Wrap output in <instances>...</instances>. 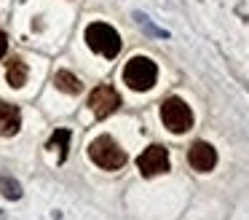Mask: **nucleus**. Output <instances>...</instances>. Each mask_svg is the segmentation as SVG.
Returning a JSON list of instances; mask_svg holds the SVG:
<instances>
[{"instance_id":"1","label":"nucleus","mask_w":249,"mask_h":220,"mask_svg":"<svg viewBox=\"0 0 249 220\" xmlns=\"http://www.w3.org/2000/svg\"><path fill=\"white\" fill-rule=\"evenodd\" d=\"M89 159L107 172H115V169H124L126 166L124 148L110 134H99L97 140H91V145H89Z\"/></svg>"},{"instance_id":"2","label":"nucleus","mask_w":249,"mask_h":220,"mask_svg":"<svg viewBox=\"0 0 249 220\" xmlns=\"http://www.w3.org/2000/svg\"><path fill=\"white\" fill-rule=\"evenodd\" d=\"M158 80V67L147 57H131L124 67V83L134 91H150Z\"/></svg>"},{"instance_id":"3","label":"nucleus","mask_w":249,"mask_h":220,"mask_svg":"<svg viewBox=\"0 0 249 220\" xmlns=\"http://www.w3.org/2000/svg\"><path fill=\"white\" fill-rule=\"evenodd\" d=\"M86 43L91 51L102 54L107 59L118 57V51H121V35L110 24H105V21H94V24L86 27Z\"/></svg>"},{"instance_id":"4","label":"nucleus","mask_w":249,"mask_h":220,"mask_svg":"<svg viewBox=\"0 0 249 220\" xmlns=\"http://www.w3.org/2000/svg\"><path fill=\"white\" fill-rule=\"evenodd\" d=\"M161 121L172 134H185L188 129H193V110L185 105V100L169 97L161 105Z\"/></svg>"},{"instance_id":"5","label":"nucleus","mask_w":249,"mask_h":220,"mask_svg":"<svg viewBox=\"0 0 249 220\" xmlns=\"http://www.w3.org/2000/svg\"><path fill=\"white\" fill-rule=\"evenodd\" d=\"M89 107L97 118H107L113 116L115 110L121 107V94L113 89V86H97V89L89 94Z\"/></svg>"},{"instance_id":"6","label":"nucleus","mask_w":249,"mask_h":220,"mask_svg":"<svg viewBox=\"0 0 249 220\" xmlns=\"http://www.w3.org/2000/svg\"><path fill=\"white\" fill-rule=\"evenodd\" d=\"M137 166L145 177H156L169 172V150L161 145H150L147 150H142V156L137 159Z\"/></svg>"},{"instance_id":"7","label":"nucleus","mask_w":249,"mask_h":220,"mask_svg":"<svg viewBox=\"0 0 249 220\" xmlns=\"http://www.w3.org/2000/svg\"><path fill=\"white\" fill-rule=\"evenodd\" d=\"M188 161H190V166H193L196 172H212V169H214V164H217V150L212 148L209 142L198 140V142L190 145Z\"/></svg>"},{"instance_id":"8","label":"nucleus","mask_w":249,"mask_h":220,"mask_svg":"<svg viewBox=\"0 0 249 220\" xmlns=\"http://www.w3.org/2000/svg\"><path fill=\"white\" fill-rule=\"evenodd\" d=\"M22 126V110L11 102H0V137H14Z\"/></svg>"},{"instance_id":"9","label":"nucleus","mask_w":249,"mask_h":220,"mask_svg":"<svg viewBox=\"0 0 249 220\" xmlns=\"http://www.w3.org/2000/svg\"><path fill=\"white\" fill-rule=\"evenodd\" d=\"M27 75H30V70H27V64H24L19 57H14L11 62H8L6 78H8V83H11L14 89H22V86L27 83Z\"/></svg>"},{"instance_id":"10","label":"nucleus","mask_w":249,"mask_h":220,"mask_svg":"<svg viewBox=\"0 0 249 220\" xmlns=\"http://www.w3.org/2000/svg\"><path fill=\"white\" fill-rule=\"evenodd\" d=\"M54 86L59 91H65V94H81V89H83L81 78L72 75V73H67V70H59V73L54 75Z\"/></svg>"},{"instance_id":"11","label":"nucleus","mask_w":249,"mask_h":220,"mask_svg":"<svg viewBox=\"0 0 249 220\" xmlns=\"http://www.w3.org/2000/svg\"><path fill=\"white\" fill-rule=\"evenodd\" d=\"M49 148L59 150V164L67 159V148H70V129H56L49 140Z\"/></svg>"},{"instance_id":"12","label":"nucleus","mask_w":249,"mask_h":220,"mask_svg":"<svg viewBox=\"0 0 249 220\" xmlns=\"http://www.w3.org/2000/svg\"><path fill=\"white\" fill-rule=\"evenodd\" d=\"M0 193L6 199H11V201H17V199H22V185H19V180H14V177L0 175Z\"/></svg>"},{"instance_id":"13","label":"nucleus","mask_w":249,"mask_h":220,"mask_svg":"<svg viewBox=\"0 0 249 220\" xmlns=\"http://www.w3.org/2000/svg\"><path fill=\"white\" fill-rule=\"evenodd\" d=\"M6 48H8V38H6V32H0V59L6 57Z\"/></svg>"},{"instance_id":"14","label":"nucleus","mask_w":249,"mask_h":220,"mask_svg":"<svg viewBox=\"0 0 249 220\" xmlns=\"http://www.w3.org/2000/svg\"><path fill=\"white\" fill-rule=\"evenodd\" d=\"M0 215H3V212H0Z\"/></svg>"}]
</instances>
